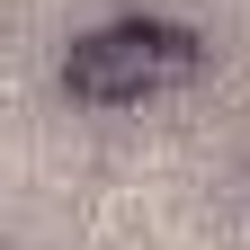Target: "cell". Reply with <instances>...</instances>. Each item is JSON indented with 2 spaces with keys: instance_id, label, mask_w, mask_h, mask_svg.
<instances>
[{
  "instance_id": "6da1fadb",
  "label": "cell",
  "mask_w": 250,
  "mask_h": 250,
  "mask_svg": "<svg viewBox=\"0 0 250 250\" xmlns=\"http://www.w3.org/2000/svg\"><path fill=\"white\" fill-rule=\"evenodd\" d=\"M188 72H197V36L170 18H107L62 54V89L89 107H134L152 89H179Z\"/></svg>"
}]
</instances>
